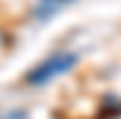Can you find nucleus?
Instances as JSON below:
<instances>
[{"label":"nucleus","instance_id":"nucleus-1","mask_svg":"<svg viewBox=\"0 0 121 119\" xmlns=\"http://www.w3.org/2000/svg\"><path fill=\"white\" fill-rule=\"evenodd\" d=\"M74 64H76V56H74V53L50 56V58H48V61L39 66V69H34V71L29 74V82H32V85H42V82H48L50 77H55V74H60V71L71 69Z\"/></svg>","mask_w":121,"mask_h":119},{"label":"nucleus","instance_id":"nucleus-2","mask_svg":"<svg viewBox=\"0 0 121 119\" xmlns=\"http://www.w3.org/2000/svg\"><path fill=\"white\" fill-rule=\"evenodd\" d=\"M3 119H26V111H8Z\"/></svg>","mask_w":121,"mask_h":119}]
</instances>
